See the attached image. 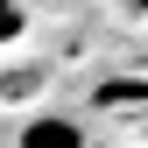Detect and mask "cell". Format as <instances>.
I'll list each match as a JSON object with an SVG mask.
<instances>
[{"label":"cell","mask_w":148,"mask_h":148,"mask_svg":"<svg viewBox=\"0 0 148 148\" xmlns=\"http://www.w3.org/2000/svg\"><path fill=\"white\" fill-rule=\"evenodd\" d=\"M14 148H85V134H78V120L42 113V120H28V127H21V141H14Z\"/></svg>","instance_id":"1"},{"label":"cell","mask_w":148,"mask_h":148,"mask_svg":"<svg viewBox=\"0 0 148 148\" xmlns=\"http://www.w3.org/2000/svg\"><path fill=\"white\" fill-rule=\"evenodd\" d=\"M21 28H28V7L21 0H0V42H14Z\"/></svg>","instance_id":"2"},{"label":"cell","mask_w":148,"mask_h":148,"mask_svg":"<svg viewBox=\"0 0 148 148\" xmlns=\"http://www.w3.org/2000/svg\"><path fill=\"white\" fill-rule=\"evenodd\" d=\"M21 92H35V71H7L0 78V99H21Z\"/></svg>","instance_id":"3"},{"label":"cell","mask_w":148,"mask_h":148,"mask_svg":"<svg viewBox=\"0 0 148 148\" xmlns=\"http://www.w3.org/2000/svg\"><path fill=\"white\" fill-rule=\"evenodd\" d=\"M127 7H134V14H148V0H127Z\"/></svg>","instance_id":"4"}]
</instances>
